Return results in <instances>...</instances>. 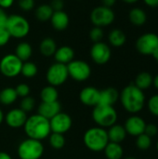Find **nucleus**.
<instances>
[{
	"label": "nucleus",
	"instance_id": "1",
	"mask_svg": "<svg viewBox=\"0 0 158 159\" xmlns=\"http://www.w3.org/2000/svg\"><path fill=\"white\" fill-rule=\"evenodd\" d=\"M119 99L124 109L130 114L141 112L145 104V95L143 90L140 89L134 84L125 87L119 94Z\"/></svg>",
	"mask_w": 158,
	"mask_h": 159
},
{
	"label": "nucleus",
	"instance_id": "2",
	"mask_svg": "<svg viewBox=\"0 0 158 159\" xmlns=\"http://www.w3.org/2000/svg\"><path fill=\"white\" fill-rule=\"evenodd\" d=\"M26 136L30 139L43 141L51 133L49 119L36 114L27 117L23 126Z\"/></svg>",
	"mask_w": 158,
	"mask_h": 159
},
{
	"label": "nucleus",
	"instance_id": "3",
	"mask_svg": "<svg viewBox=\"0 0 158 159\" xmlns=\"http://www.w3.org/2000/svg\"><path fill=\"white\" fill-rule=\"evenodd\" d=\"M86 147L92 152H102L109 143L107 130L101 127H93L88 129L83 137Z\"/></svg>",
	"mask_w": 158,
	"mask_h": 159
},
{
	"label": "nucleus",
	"instance_id": "4",
	"mask_svg": "<svg viewBox=\"0 0 158 159\" xmlns=\"http://www.w3.org/2000/svg\"><path fill=\"white\" fill-rule=\"evenodd\" d=\"M117 112L114 106L98 104L93 108L92 119L98 127L106 129L116 124Z\"/></svg>",
	"mask_w": 158,
	"mask_h": 159
},
{
	"label": "nucleus",
	"instance_id": "5",
	"mask_svg": "<svg viewBox=\"0 0 158 159\" xmlns=\"http://www.w3.org/2000/svg\"><path fill=\"white\" fill-rule=\"evenodd\" d=\"M30 23L28 20L19 14H12L8 16L6 29L10 37L16 39H22L30 33Z\"/></svg>",
	"mask_w": 158,
	"mask_h": 159
},
{
	"label": "nucleus",
	"instance_id": "6",
	"mask_svg": "<svg viewBox=\"0 0 158 159\" xmlns=\"http://www.w3.org/2000/svg\"><path fill=\"white\" fill-rule=\"evenodd\" d=\"M44 145L41 141L27 138L18 145V157L20 159H40L44 155Z\"/></svg>",
	"mask_w": 158,
	"mask_h": 159
},
{
	"label": "nucleus",
	"instance_id": "7",
	"mask_svg": "<svg viewBox=\"0 0 158 159\" xmlns=\"http://www.w3.org/2000/svg\"><path fill=\"white\" fill-rule=\"evenodd\" d=\"M22 63L14 53L7 54L0 60V73L8 78L16 77L20 74Z\"/></svg>",
	"mask_w": 158,
	"mask_h": 159
},
{
	"label": "nucleus",
	"instance_id": "8",
	"mask_svg": "<svg viewBox=\"0 0 158 159\" xmlns=\"http://www.w3.org/2000/svg\"><path fill=\"white\" fill-rule=\"evenodd\" d=\"M68 77L69 75H68L67 65L59 62L52 63L48 67L46 74V78L47 83L55 88L63 85L67 81Z\"/></svg>",
	"mask_w": 158,
	"mask_h": 159
},
{
	"label": "nucleus",
	"instance_id": "9",
	"mask_svg": "<svg viewBox=\"0 0 158 159\" xmlns=\"http://www.w3.org/2000/svg\"><path fill=\"white\" fill-rule=\"evenodd\" d=\"M67 70L69 77L77 82H83L88 80L91 75L90 65L81 60H74L67 64Z\"/></svg>",
	"mask_w": 158,
	"mask_h": 159
},
{
	"label": "nucleus",
	"instance_id": "10",
	"mask_svg": "<svg viewBox=\"0 0 158 159\" xmlns=\"http://www.w3.org/2000/svg\"><path fill=\"white\" fill-rule=\"evenodd\" d=\"M115 15L111 7L104 6L96 7L90 13V20L94 26L105 27L112 24L115 20Z\"/></svg>",
	"mask_w": 158,
	"mask_h": 159
},
{
	"label": "nucleus",
	"instance_id": "11",
	"mask_svg": "<svg viewBox=\"0 0 158 159\" xmlns=\"http://www.w3.org/2000/svg\"><path fill=\"white\" fill-rule=\"evenodd\" d=\"M137 50L143 55H153L158 49V35L147 33L141 35L136 42Z\"/></svg>",
	"mask_w": 158,
	"mask_h": 159
},
{
	"label": "nucleus",
	"instance_id": "12",
	"mask_svg": "<svg viewBox=\"0 0 158 159\" xmlns=\"http://www.w3.org/2000/svg\"><path fill=\"white\" fill-rule=\"evenodd\" d=\"M112 56V51L110 47L104 42L94 43L90 48V57L92 61L99 65H103L107 63Z\"/></svg>",
	"mask_w": 158,
	"mask_h": 159
},
{
	"label": "nucleus",
	"instance_id": "13",
	"mask_svg": "<svg viewBox=\"0 0 158 159\" xmlns=\"http://www.w3.org/2000/svg\"><path fill=\"white\" fill-rule=\"evenodd\" d=\"M49 123H50L51 132L64 134L71 129L73 125V120L70 115L63 112H60L54 117L49 119Z\"/></svg>",
	"mask_w": 158,
	"mask_h": 159
},
{
	"label": "nucleus",
	"instance_id": "14",
	"mask_svg": "<svg viewBox=\"0 0 158 159\" xmlns=\"http://www.w3.org/2000/svg\"><path fill=\"white\" fill-rule=\"evenodd\" d=\"M27 117V113L20 108H13L5 115L4 121L11 129H20L24 126Z\"/></svg>",
	"mask_w": 158,
	"mask_h": 159
},
{
	"label": "nucleus",
	"instance_id": "15",
	"mask_svg": "<svg viewBox=\"0 0 158 159\" xmlns=\"http://www.w3.org/2000/svg\"><path fill=\"white\" fill-rule=\"evenodd\" d=\"M146 123L143 118L139 116H131L125 122V129L127 134L138 137L139 135L144 133Z\"/></svg>",
	"mask_w": 158,
	"mask_h": 159
},
{
	"label": "nucleus",
	"instance_id": "16",
	"mask_svg": "<svg viewBox=\"0 0 158 159\" xmlns=\"http://www.w3.org/2000/svg\"><path fill=\"white\" fill-rule=\"evenodd\" d=\"M80 102L89 107H95L100 102V90L94 87H86L79 93Z\"/></svg>",
	"mask_w": 158,
	"mask_h": 159
},
{
	"label": "nucleus",
	"instance_id": "17",
	"mask_svg": "<svg viewBox=\"0 0 158 159\" xmlns=\"http://www.w3.org/2000/svg\"><path fill=\"white\" fill-rule=\"evenodd\" d=\"M49 21H50L52 27L56 31L61 32V31L66 30L67 27L69 26L70 18L64 10L54 11Z\"/></svg>",
	"mask_w": 158,
	"mask_h": 159
},
{
	"label": "nucleus",
	"instance_id": "18",
	"mask_svg": "<svg viewBox=\"0 0 158 159\" xmlns=\"http://www.w3.org/2000/svg\"><path fill=\"white\" fill-rule=\"evenodd\" d=\"M37 112L38 115L47 119H51L57 114L61 112V105L58 101L52 102H41L38 106Z\"/></svg>",
	"mask_w": 158,
	"mask_h": 159
},
{
	"label": "nucleus",
	"instance_id": "19",
	"mask_svg": "<svg viewBox=\"0 0 158 159\" xmlns=\"http://www.w3.org/2000/svg\"><path fill=\"white\" fill-rule=\"evenodd\" d=\"M54 58L56 62L67 65L74 60V50L69 46H61L60 48H57Z\"/></svg>",
	"mask_w": 158,
	"mask_h": 159
},
{
	"label": "nucleus",
	"instance_id": "20",
	"mask_svg": "<svg viewBox=\"0 0 158 159\" xmlns=\"http://www.w3.org/2000/svg\"><path fill=\"white\" fill-rule=\"evenodd\" d=\"M119 99V92L115 88H107L100 90L99 104L113 106Z\"/></svg>",
	"mask_w": 158,
	"mask_h": 159
},
{
	"label": "nucleus",
	"instance_id": "21",
	"mask_svg": "<svg viewBox=\"0 0 158 159\" xmlns=\"http://www.w3.org/2000/svg\"><path fill=\"white\" fill-rule=\"evenodd\" d=\"M109 142L112 143H121L127 137V131L124 128V126L115 124L108 128L107 130Z\"/></svg>",
	"mask_w": 158,
	"mask_h": 159
},
{
	"label": "nucleus",
	"instance_id": "22",
	"mask_svg": "<svg viewBox=\"0 0 158 159\" xmlns=\"http://www.w3.org/2000/svg\"><path fill=\"white\" fill-rule=\"evenodd\" d=\"M40 53L45 57H51L54 56L57 50V44L56 41L51 37H45L39 45Z\"/></svg>",
	"mask_w": 158,
	"mask_h": 159
},
{
	"label": "nucleus",
	"instance_id": "23",
	"mask_svg": "<svg viewBox=\"0 0 158 159\" xmlns=\"http://www.w3.org/2000/svg\"><path fill=\"white\" fill-rule=\"evenodd\" d=\"M22 62L29 61V59L33 55V48L31 44L28 42H20L17 45L15 48V53H14Z\"/></svg>",
	"mask_w": 158,
	"mask_h": 159
},
{
	"label": "nucleus",
	"instance_id": "24",
	"mask_svg": "<svg viewBox=\"0 0 158 159\" xmlns=\"http://www.w3.org/2000/svg\"><path fill=\"white\" fill-rule=\"evenodd\" d=\"M103 151L107 159H121L124 155V150L121 144L112 142L108 143Z\"/></svg>",
	"mask_w": 158,
	"mask_h": 159
},
{
	"label": "nucleus",
	"instance_id": "25",
	"mask_svg": "<svg viewBox=\"0 0 158 159\" xmlns=\"http://www.w3.org/2000/svg\"><path fill=\"white\" fill-rule=\"evenodd\" d=\"M53 9L49 4H41L39 5L34 11V16L36 20L41 22H45L50 20V18L53 14Z\"/></svg>",
	"mask_w": 158,
	"mask_h": 159
},
{
	"label": "nucleus",
	"instance_id": "26",
	"mask_svg": "<svg viewBox=\"0 0 158 159\" xmlns=\"http://www.w3.org/2000/svg\"><path fill=\"white\" fill-rule=\"evenodd\" d=\"M40 99L42 102H57L59 99V92L57 88L50 85L44 87L40 91Z\"/></svg>",
	"mask_w": 158,
	"mask_h": 159
},
{
	"label": "nucleus",
	"instance_id": "27",
	"mask_svg": "<svg viewBox=\"0 0 158 159\" xmlns=\"http://www.w3.org/2000/svg\"><path fill=\"white\" fill-rule=\"evenodd\" d=\"M18 99L15 88L7 87L0 91V103L3 105H11Z\"/></svg>",
	"mask_w": 158,
	"mask_h": 159
},
{
	"label": "nucleus",
	"instance_id": "28",
	"mask_svg": "<svg viewBox=\"0 0 158 159\" xmlns=\"http://www.w3.org/2000/svg\"><path fill=\"white\" fill-rule=\"evenodd\" d=\"M108 40H109V43L113 47L119 48V47H122L126 43L127 36L122 30L114 29L110 32V34L108 35Z\"/></svg>",
	"mask_w": 158,
	"mask_h": 159
},
{
	"label": "nucleus",
	"instance_id": "29",
	"mask_svg": "<svg viewBox=\"0 0 158 159\" xmlns=\"http://www.w3.org/2000/svg\"><path fill=\"white\" fill-rule=\"evenodd\" d=\"M153 79L154 78L151 75V74L147 72H142L136 76L134 85L138 87L140 89L144 90V89H149L153 85Z\"/></svg>",
	"mask_w": 158,
	"mask_h": 159
},
{
	"label": "nucleus",
	"instance_id": "30",
	"mask_svg": "<svg viewBox=\"0 0 158 159\" xmlns=\"http://www.w3.org/2000/svg\"><path fill=\"white\" fill-rule=\"evenodd\" d=\"M129 20L131 21V23H133L134 25H137V26H141V25L144 24L147 20V16H146V13L144 12V10H142V8H139V7L132 8L129 11Z\"/></svg>",
	"mask_w": 158,
	"mask_h": 159
},
{
	"label": "nucleus",
	"instance_id": "31",
	"mask_svg": "<svg viewBox=\"0 0 158 159\" xmlns=\"http://www.w3.org/2000/svg\"><path fill=\"white\" fill-rule=\"evenodd\" d=\"M65 143H66V140L63 134L51 132L50 135L48 136V143L53 149H56V150L62 149L65 145Z\"/></svg>",
	"mask_w": 158,
	"mask_h": 159
},
{
	"label": "nucleus",
	"instance_id": "32",
	"mask_svg": "<svg viewBox=\"0 0 158 159\" xmlns=\"http://www.w3.org/2000/svg\"><path fill=\"white\" fill-rule=\"evenodd\" d=\"M37 72H38V68H37V65L34 62L27 61H24L22 63L20 74L24 77H26V78H33V77H34L37 75Z\"/></svg>",
	"mask_w": 158,
	"mask_h": 159
},
{
	"label": "nucleus",
	"instance_id": "33",
	"mask_svg": "<svg viewBox=\"0 0 158 159\" xmlns=\"http://www.w3.org/2000/svg\"><path fill=\"white\" fill-rule=\"evenodd\" d=\"M136 145L141 150H148L152 145V138L142 133L136 139Z\"/></svg>",
	"mask_w": 158,
	"mask_h": 159
},
{
	"label": "nucleus",
	"instance_id": "34",
	"mask_svg": "<svg viewBox=\"0 0 158 159\" xmlns=\"http://www.w3.org/2000/svg\"><path fill=\"white\" fill-rule=\"evenodd\" d=\"M35 107V100L31 97V96H27L24 98H21L20 102V108L24 111L25 113L31 112L34 110V108Z\"/></svg>",
	"mask_w": 158,
	"mask_h": 159
},
{
	"label": "nucleus",
	"instance_id": "35",
	"mask_svg": "<svg viewBox=\"0 0 158 159\" xmlns=\"http://www.w3.org/2000/svg\"><path fill=\"white\" fill-rule=\"evenodd\" d=\"M103 30L101 27L98 26H94L90 32H89V38L91 39V41L93 43H97V42H101L102 39L103 38Z\"/></svg>",
	"mask_w": 158,
	"mask_h": 159
},
{
	"label": "nucleus",
	"instance_id": "36",
	"mask_svg": "<svg viewBox=\"0 0 158 159\" xmlns=\"http://www.w3.org/2000/svg\"><path fill=\"white\" fill-rule=\"evenodd\" d=\"M148 109L150 113L158 117V94L152 96L148 101Z\"/></svg>",
	"mask_w": 158,
	"mask_h": 159
},
{
	"label": "nucleus",
	"instance_id": "37",
	"mask_svg": "<svg viewBox=\"0 0 158 159\" xmlns=\"http://www.w3.org/2000/svg\"><path fill=\"white\" fill-rule=\"evenodd\" d=\"M15 90H16V93H17L18 97L24 98V97L29 96L30 91H31V89H30V87H29L27 84H25V83H20V84H19V85L15 88Z\"/></svg>",
	"mask_w": 158,
	"mask_h": 159
},
{
	"label": "nucleus",
	"instance_id": "38",
	"mask_svg": "<svg viewBox=\"0 0 158 159\" xmlns=\"http://www.w3.org/2000/svg\"><path fill=\"white\" fill-rule=\"evenodd\" d=\"M19 7L23 11H30L35 6L34 0H18Z\"/></svg>",
	"mask_w": 158,
	"mask_h": 159
},
{
	"label": "nucleus",
	"instance_id": "39",
	"mask_svg": "<svg viewBox=\"0 0 158 159\" xmlns=\"http://www.w3.org/2000/svg\"><path fill=\"white\" fill-rule=\"evenodd\" d=\"M10 38L11 37L7 29L4 27H0V47L6 46L9 42Z\"/></svg>",
	"mask_w": 158,
	"mask_h": 159
},
{
	"label": "nucleus",
	"instance_id": "40",
	"mask_svg": "<svg viewBox=\"0 0 158 159\" xmlns=\"http://www.w3.org/2000/svg\"><path fill=\"white\" fill-rule=\"evenodd\" d=\"M158 133V127L154 124H146L145 129H144V134L149 136L150 138L156 136Z\"/></svg>",
	"mask_w": 158,
	"mask_h": 159
},
{
	"label": "nucleus",
	"instance_id": "41",
	"mask_svg": "<svg viewBox=\"0 0 158 159\" xmlns=\"http://www.w3.org/2000/svg\"><path fill=\"white\" fill-rule=\"evenodd\" d=\"M49 5L52 7L53 11L63 10V7H64V2H63V0H51V2H50Z\"/></svg>",
	"mask_w": 158,
	"mask_h": 159
},
{
	"label": "nucleus",
	"instance_id": "42",
	"mask_svg": "<svg viewBox=\"0 0 158 159\" xmlns=\"http://www.w3.org/2000/svg\"><path fill=\"white\" fill-rule=\"evenodd\" d=\"M7 19H8V15L7 14L6 10L0 7V27L6 28Z\"/></svg>",
	"mask_w": 158,
	"mask_h": 159
},
{
	"label": "nucleus",
	"instance_id": "43",
	"mask_svg": "<svg viewBox=\"0 0 158 159\" xmlns=\"http://www.w3.org/2000/svg\"><path fill=\"white\" fill-rule=\"evenodd\" d=\"M15 0H0V7L7 9L12 7Z\"/></svg>",
	"mask_w": 158,
	"mask_h": 159
},
{
	"label": "nucleus",
	"instance_id": "44",
	"mask_svg": "<svg viewBox=\"0 0 158 159\" xmlns=\"http://www.w3.org/2000/svg\"><path fill=\"white\" fill-rule=\"evenodd\" d=\"M143 1H144V3L147 6H149L151 7H158V0H143Z\"/></svg>",
	"mask_w": 158,
	"mask_h": 159
},
{
	"label": "nucleus",
	"instance_id": "45",
	"mask_svg": "<svg viewBox=\"0 0 158 159\" xmlns=\"http://www.w3.org/2000/svg\"><path fill=\"white\" fill-rule=\"evenodd\" d=\"M102 6L107 7H112L116 2V0H102Z\"/></svg>",
	"mask_w": 158,
	"mask_h": 159
},
{
	"label": "nucleus",
	"instance_id": "46",
	"mask_svg": "<svg viewBox=\"0 0 158 159\" xmlns=\"http://www.w3.org/2000/svg\"><path fill=\"white\" fill-rule=\"evenodd\" d=\"M0 159H12V157L7 153L3 152V151H0Z\"/></svg>",
	"mask_w": 158,
	"mask_h": 159
},
{
	"label": "nucleus",
	"instance_id": "47",
	"mask_svg": "<svg viewBox=\"0 0 158 159\" xmlns=\"http://www.w3.org/2000/svg\"><path fill=\"white\" fill-rule=\"evenodd\" d=\"M153 84H154V86L156 87V89H158V75H156V77L153 79Z\"/></svg>",
	"mask_w": 158,
	"mask_h": 159
},
{
	"label": "nucleus",
	"instance_id": "48",
	"mask_svg": "<svg viewBox=\"0 0 158 159\" xmlns=\"http://www.w3.org/2000/svg\"><path fill=\"white\" fill-rule=\"evenodd\" d=\"M4 117H5V115H4L3 111L1 110V108H0V125L3 123V121H4Z\"/></svg>",
	"mask_w": 158,
	"mask_h": 159
},
{
	"label": "nucleus",
	"instance_id": "49",
	"mask_svg": "<svg viewBox=\"0 0 158 159\" xmlns=\"http://www.w3.org/2000/svg\"><path fill=\"white\" fill-rule=\"evenodd\" d=\"M123 1L126 3H129V4H133V3H136L138 0H123Z\"/></svg>",
	"mask_w": 158,
	"mask_h": 159
},
{
	"label": "nucleus",
	"instance_id": "50",
	"mask_svg": "<svg viewBox=\"0 0 158 159\" xmlns=\"http://www.w3.org/2000/svg\"><path fill=\"white\" fill-rule=\"evenodd\" d=\"M153 56H154V58L156 59V61L158 62V49L156 51V52H155V53H154V54H153Z\"/></svg>",
	"mask_w": 158,
	"mask_h": 159
},
{
	"label": "nucleus",
	"instance_id": "51",
	"mask_svg": "<svg viewBox=\"0 0 158 159\" xmlns=\"http://www.w3.org/2000/svg\"><path fill=\"white\" fill-rule=\"evenodd\" d=\"M125 159H136L135 157H126Z\"/></svg>",
	"mask_w": 158,
	"mask_h": 159
},
{
	"label": "nucleus",
	"instance_id": "52",
	"mask_svg": "<svg viewBox=\"0 0 158 159\" xmlns=\"http://www.w3.org/2000/svg\"><path fill=\"white\" fill-rule=\"evenodd\" d=\"M156 149H157V151H158V141H157V143H156Z\"/></svg>",
	"mask_w": 158,
	"mask_h": 159
}]
</instances>
